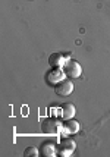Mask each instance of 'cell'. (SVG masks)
Instances as JSON below:
<instances>
[{
  "label": "cell",
  "instance_id": "ba28073f",
  "mask_svg": "<svg viewBox=\"0 0 110 157\" xmlns=\"http://www.w3.org/2000/svg\"><path fill=\"white\" fill-rule=\"evenodd\" d=\"M40 154L44 157H55L57 153H56L55 145L51 143H44L41 145V148H40Z\"/></svg>",
  "mask_w": 110,
  "mask_h": 157
},
{
  "label": "cell",
  "instance_id": "30bf717a",
  "mask_svg": "<svg viewBox=\"0 0 110 157\" xmlns=\"http://www.w3.org/2000/svg\"><path fill=\"white\" fill-rule=\"evenodd\" d=\"M40 154V148H37V147H28V148H25V151H24V156L25 157H37Z\"/></svg>",
  "mask_w": 110,
  "mask_h": 157
},
{
  "label": "cell",
  "instance_id": "3957f363",
  "mask_svg": "<svg viewBox=\"0 0 110 157\" xmlns=\"http://www.w3.org/2000/svg\"><path fill=\"white\" fill-rule=\"evenodd\" d=\"M63 71H65V74L68 78L70 79H75V78H79L81 74H82V68H81V65L75 60H66L65 63V66H63Z\"/></svg>",
  "mask_w": 110,
  "mask_h": 157
},
{
  "label": "cell",
  "instance_id": "8992f818",
  "mask_svg": "<svg viewBox=\"0 0 110 157\" xmlns=\"http://www.w3.org/2000/svg\"><path fill=\"white\" fill-rule=\"evenodd\" d=\"M75 106L72 104V103H66V104H63L62 107V119L63 121H68V119H72V117L75 116Z\"/></svg>",
  "mask_w": 110,
  "mask_h": 157
},
{
  "label": "cell",
  "instance_id": "6da1fadb",
  "mask_svg": "<svg viewBox=\"0 0 110 157\" xmlns=\"http://www.w3.org/2000/svg\"><path fill=\"white\" fill-rule=\"evenodd\" d=\"M65 76H66V74H65L63 68H51L46 74V82L48 85H57L59 82H62L65 79Z\"/></svg>",
  "mask_w": 110,
  "mask_h": 157
},
{
  "label": "cell",
  "instance_id": "277c9868",
  "mask_svg": "<svg viewBox=\"0 0 110 157\" xmlns=\"http://www.w3.org/2000/svg\"><path fill=\"white\" fill-rule=\"evenodd\" d=\"M72 91H74V82L69 81V79H63L62 82H59L57 85H55V93L57 96L68 97L72 94Z\"/></svg>",
  "mask_w": 110,
  "mask_h": 157
},
{
  "label": "cell",
  "instance_id": "5b68a950",
  "mask_svg": "<svg viewBox=\"0 0 110 157\" xmlns=\"http://www.w3.org/2000/svg\"><path fill=\"white\" fill-rule=\"evenodd\" d=\"M65 63H66V59L60 53H53V55L48 56V65L51 68H63Z\"/></svg>",
  "mask_w": 110,
  "mask_h": 157
},
{
  "label": "cell",
  "instance_id": "7a4b0ae2",
  "mask_svg": "<svg viewBox=\"0 0 110 157\" xmlns=\"http://www.w3.org/2000/svg\"><path fill=\"white\" fill-rule=\"evenodd\" d=\"M60 128H62V123L59 122L57 119H55V117H47V119L43 121V123H41L43 134H48V135L57 134Z\"/></svg>",
  "mask_w": 110,
  "mask_h": 157
},
{
  "label": "cell",
  "instance_id": "52a82bcc",
  "mask_svg": "<svg viewBox=\"0 0 110 157\" xmlns=\"http://www.w3.org/2000/svg\"><path fill=\"white\" fill-rule=\"evenodd\" d=\"M63 129L66 131L68 134H76V132L79 131V123H78V121H75L74 117H72V119H68V121H65Z\"/></svg>",
  "mask_w": 110,
  "mask_h": 157
},
{
  "label": "cell",
  "instance_id": "9c48e42d",
  "mask_svg": "<svg viewBox=\"0 0 110 157\" xmlns=\"http://www.w3.org/2000/svg\"><path fill=\"white\" fill-rule=\"evenodd\" d=\"M74 150H75V143L72 140H62L60 141V151H68L69 154H72Z\"/></svg>",
  "mask_w": 110,
  "mask_h": 157
}]
</instances>
